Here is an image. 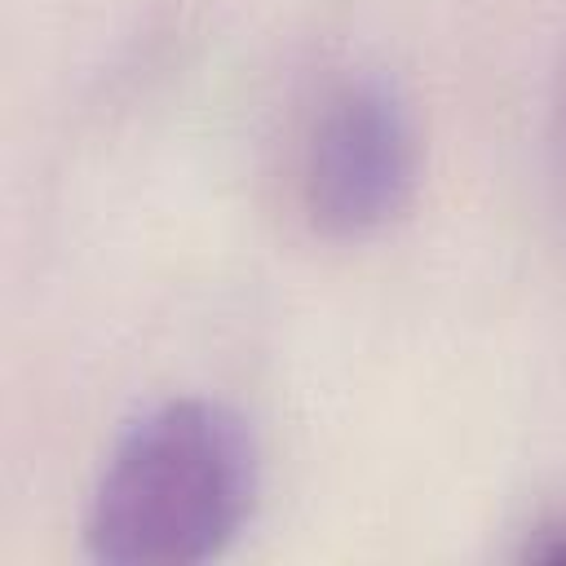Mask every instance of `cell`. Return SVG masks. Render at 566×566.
Wrapping results in <instances>:
<instances>
[{"mask_svg":"<svg viewBox=\"0 0 566 566\" xmlns=\"http://www.w3.org/2000/svg\"><path fill=\"white\" fill-rule=\"evenodd\" d=\"M261 491L256 438L212 398H168L111 447L84 544L111 566H195L226 553Z\"/></svg>","mask_w":566,"mask_h":566,"instance_id":"obj_1","label":"cell"},{"mask_svg":"<svg viewBox=\"0 0 566 566\" xmlns=\"http://www.w3.org/2000/svg\"><path fill=\"white\" fill-rule=\"evenodd\" d=\"M420 137L407 97L385 75H345L314 106L296 195L314 234L349 243L389 230L416 199Z\"/></svg>","mask_w":566,"mask_h":566,"instance_id":"obj_2","label":"cell"},{"mask_svg":"<svg viewBox=\"0 0 566 566\" xmlns=\"http://www.w3.org/2000/svg\"><path fill=\"white\" fill-rule=\"evenodd\" d=\"M517 557L544 562V566H566V509H548L544 517H535L522 535Z\"/></svg>","mask_w":566,"mask_h":566,"instance_id":"obj_3","label":"cell"}]
</instances>
